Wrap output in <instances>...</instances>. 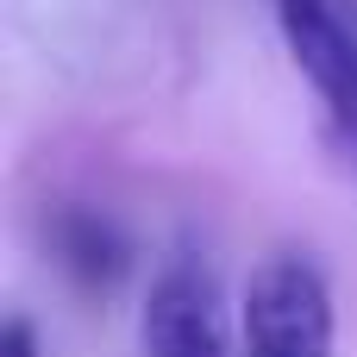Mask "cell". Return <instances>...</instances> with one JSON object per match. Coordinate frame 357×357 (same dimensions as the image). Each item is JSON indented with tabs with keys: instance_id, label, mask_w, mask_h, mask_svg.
Here are the masks:
<instances>
[{
	"instance_id": "1",
	"label": "cell",
	"mask_w": 357,
	"mask_h": 357,
	"mask_svg": "<svg viewBox=\"0 0 357 357\" xmlns=\"http://www.w3.org/2000/svg\"><path fill=\"white\" fill-rule=\"evenodd\" d=\"M245 357H333L339 351V301L326 270L307 251H270L238 301Z\"/></svg>"
},
{
	"instance_id": "2",
	"label": "cell",
	"mask_w": 357,
	"mask_h": 357,
	"mask_svg": "<svg viewBox=\"0 0 357 357\" xmlns=\"http://www.w3.org/2000/svg\"><path fill=\"white\" fill-rule=\"evenodd\" d=\"M289 63L314 88L339 144L357 138V0H270Z\"/></svg>"
},
{
	"instance_id": "3",
	"label": "cell",
	"mask_w": 357,
	"mask_h": 357,
	"mask_svg": "<svg viewBox=\"0 0 357 357\" xmlns=\"http://www.w3.org/2000/svg\"><path fill=\"white\" fill-rule=\"evenodd\" d=\"M138 357H226V295L201 251H169L138 307Z\"/></svg>"
},
{
	"instance_id": "4",
	"label": "cell",
	"mask_w": 357,
	"mask_h": 357,
	"mask_svg": "<svg viewBox=\"0 0 357 357\" xmlns=\"http://www.w3.org/2000/svg\"><path fill=\"white\" fill-rule=\"evenodd\" d=\"M50 251L56 264L82 282V289H113L132 264V245L126 232L100 213V207H56L50 220Z\"/></svg>"
},
{
	"instance_id": "5",
	"label": "cell",
	"mask_w": 357,
	"mask_h": 357,
	"mask_svg": "<svg viewBox=\"0 0 357 357\" xmlns=\"http://www.w3.org/2000/svg\"><path fill=\"white\" fill-rule=\"evenodd\" d=\"M0 357H44V345H38V333H31V320H6V333H0Z\"/></svg>"
},
{
	"instance_id": "6",
	"label": "cell",
	"mask_w": 357,
	"mask_h": 357,
	"mask_svg": "<svg viewBox=\"0 0 357 357\" xmlns=\"http://www.w3.org/2000/svg\"><path fill=\"white\" fill-rule=\"evenodd\" d=\"M345 151H351V157H357V138H351V144H345Z\"/></svg>"
}]
</instances>
